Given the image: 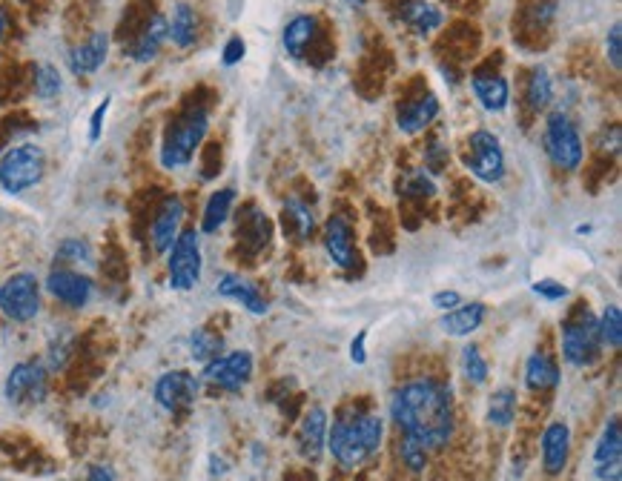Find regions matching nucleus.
Returning a JSON list of instances; mask_svg holds the SVG:
<instances>
[{
    "label": "nucleus",
    "instance_id": "1",
    "mask_svg": "<svg viewBox=\"0 0 622 481\" xmlns=\"http://www.w3.org/2000/svg\"><path fill=\"white\" fill-rule=\"evenodd\" d=\"M390 416L402 433V441L428 453L439 450L453 439L456 430L451 387L436 378H413L393 393Z\"/></svg>",
    "mask_w": 622,
    "mask_h": 481
},
{
    "label": "nucleus",
    "instance_id": "2",
    "mask_svg": "<svg viewBox=\"0 0 622 481\" xmlns=\"http://www.w3.org/2000/svg\"><path fill=\"white\" fill-rule=\"evenodd\" d=\"M385 421L367 410H347L327 427V447L342 467L365 464L382 444Z\"/></svg>",
    "mask_w": 622,
    "mask_h": 481
},
{
    "label": "nucleus",
    "instance_id": "3",
    "mask_svg": "<svg viewBox=\"0 0 622 481\" xmlns=\"http://www.w3.org/2000/svg\"><path fill=\"white\" fill-rule=\"evenodd\" d=\"M207 129H210V115H207L204 106H193L178 121H172L164 141H161V167H187L193 161L195 149L201 147V141L207 138Z\"/></svg>",
    "mask_w": 622,
    "mask_h": 481
},
{
    "label": "nucleus",
    "instance_id": "4",
    "mask_svg": "<svg viewBox=\"0 0 622 481\" xmlns=\"http://www.w3.org/2000/svg\"><path fill=\"white\" fill-rule=\"evenodd\" d=\"M545 152L551 164L562 172H577L582 164V138L568 112L554 109L545 121V135H542Z\"/></svg>",
    "mask_w": 622,
    "mask_h": 481
},
{
    "label": "nucleus",
    "instance_id": "5",
    "mask_svg": "<svg viewBox=\"0 0 622 481\" xmlns=\"http://www.w3.org/2000/svg\"><path fill=\"white\" fill-rule=\"evenodd\" d=\"M46 155L38 144H21L12 147L0 158V187L9 195H21L35 184H41Z\"/></svg>",
    "mask_w": 622,
    "mask_h": 481
},
{
    "label": "nucleus",
    "instance_id": "6",
    "mask_svg": "<svg viewBox=\"0 0 622 481\" xmlns=\"http://www.w3.org/2000/svg\"><path fill=\"white\" fill-rule=\"evenodd\" d=\"M602 338L600 327H597V318L580 310L577 315H571L565 324H562V358L571 364V367H588L600 358Z\"/></svg>",
    "mask_w": 622,
    "mask_h": 481
},
{
    "label": "nucleus",
    "instance_id": "7",
    "mask_svg": "<svg viewBox=\"0 0 622 481\" xmlns=\"http://www.w3.org/2000/svg\"><path fill=\"white\" fill-rule=\"evenodd\" d=\"M0 313L15 324H26L41 313V281L32 272H15L0 281Z\"/></svg>",
    "mask_w": 622,
    "mask_h": 481
},
{
    "label": "nucleus",
    "instance_id": "8",
    "mask_svg": "<svg viewBox=\"0 0 622 481\" xmlns=\"http://www.w3.org/2000/svg\"><path fill=\"white\" fill-rule=\"evenodd\" d=\"M201 264H204V258H201V235L195 230H184L170 247L167 272H170L172 290L190 293L195 284L201 281Z\"/></svg>",
    "mask_w": 622,
    "mask_h": 481
},
{
    "label": "nucleus",
    "instance_id": "9",
    "mask_svg": "<svg viewBox=\"0 0 622 481\" xmlns=\"http://www.w3.org/2000/svg\"><path fill=\"white\" fill-rule=\"evenodd\" d=\"M468 158L465 167L471 169L473 178L485 181V184H499L505 178V152L494 132L488 129H476L468 138Z\"/></svg>",
    "mask_w": 622,
    "mask_h": 481
},
{
    "label": "nucleus",
    "instance_id": "10",
    "mask_svg": "<svg viewBox=\"0 0 622 481\" xmlns=\"http://www.w3.org/2000/svg\"><path fill=\"white\" fill-rule=\"evenodd\" d=\"M6 401L15 407H32L41 404L46 393H49V378H46V367L38 361H21L12 367V373L6 378Z\"/></svg>",
    "mask_w": 622,
    "mask_h": 481
},
{
    "label": "nucleus",
    "instance_id": "11",
    "mask_svg": "<svg viewBox=\"0 0 622 481\" xmlns=\"http://www.w3.org/2000/svg\"><path fill=\"white\" fill-rule=\"evenodd\" d=\"M250 376H253V356L247 350L215 356L213 361L204 364V373H201L207 384H215L227 393H238L250 381Z\"/></svg>",
    "mask_w": 622,
    "mask_h": 481
},
{
    "label": "nucleus",
    "instance_id": "12",
    "mask_svg": "<svg viewBox=\"0 0 622 481\" xmlns=\"http://www.w3.org/2000/svg\"><path fill=\"white\" fill-rule=\"evenodd\" d=\"M198 378L187 370H170L155 381V390L152 396L155 401L167 410V413H181V410H190L198 398Z\"/></svg>",
    "mask_w": 622,
    "mask_h": 481
},
{
    "label": "nucleus",
    "instance_id": "13",
    "mask_svg": "<svg viewBox=\"0 0 622 481\" xmlns=\"http://www.w3.org/2000/svg\"><path fill=\"white\" fill-rule=\"evenodd\" d=\"M43 287L49 290V295H55L61 304L72 307V310H84L86 304L92 301V293H95V284H92L89 275L78 270H66V267H55L49 272Z\"/></svg>",
    "mask_w": 622,
    "mask_h": 481
},
{
    "label": "nucleus",
    "instance_id": "14",
    "mask_svg": "<svg viewBox=\"0 0 622 481\" xmlns=\"http://www.w3.org/2000/svg\"><path fill=\"white\" fill-rule=\"evenodd\" d=\"M594 470L600 481H622V427L617 419L605 424L594 447Z\"/></svg>",
    "mask_w": 622,
    "mask_h": 481
},
{
    "label": "nucleus",
    "instance_id": "15",
    "mask_svg": "<svg viewBox=\"0 0 622 481\" xmlns=\"http://www.w3.org/2000/svg\"><path fill=\"white\" fill-rule=\"evenodd\" d=\"M181 221H184V201L178 195H167L164 204L155 212V221H152V247H155V252H170L175 238L181 235Z\"/></svg>",
    "mask_w": 622,
    "mask_h": 481
},
{
    "label": "nucleus",
    "instance_id": "16",
    "mask_svg": "<svg viewBox=\"0 0 622 481\" xmlns=\"http://www.w3.org/2000/svg\"><path fill=\"white\" fill-rule=\"evenodd\" d=\"M571 456V430L565 421H551L542 433V467L548 476H559Z\"/></svg>",
    "mask_w": 622,
    "mask_h": 481
},
{
    "label": "nucleus",
    "instance_id": "17",
    "mask_svg": "<svg viewBox=\"0 0 622 481\" xmlns=\"http://www.w3.org/2000/svg\"><path fill=\"white\" fill-rule=\"evenodd\" d=\"M473 95L485 112H505L511 104V86L494 69H476L471 78Z\"/></svg>",
    "mask_w": 622,
    "mask_h": 481
},
{
    "label": "nucleus",
    "instance_id": "18",
    "mask_svg": "<svg viewBox=\"0 0 622 481\" xmlns=\"http://www.w3.org/2000/svg\"><path fill=\"white\" fill-rule=\"evenodd\" d=\"M109 55V35L107 32H95L89 35L84 43H78L75 49H69V72L84 78V75H95L104 63H107Z\"/></svg>",
    "mask_w": 622,
    "mask_h": 481
},
{
    "label": "nucleus",
    "instance_id": "19",
    "mask_svg": "<svg viewBox=\"0 0 622 481\" xmlns=\"http://www.w3.org/2000/svg\"><path fill=\"white\" fill-rule=\"evenodd\" d=\"M327 413L324 407H310L304 413V419L299 424V436H296V444H299V453L304 459L316 461L322 456L324 444H327Z\"/></svg>",
    "mask_w": 622,
    "mask_h": 481
},
{
    "label": "nucleus",
    "instance_id": "20",
    "mask_svg": "<svg viewBox=\"0 0 622 481\" xmlns=\"http://www.w3.org/2000/svg\"><path fill=\"white\" fill-rule=\"evenodd\" d=\"M324 250L330 261L342 270H350L356 264V247H353V230L344 218H330L324 227Z\"/></svg>",
    "mask_w": 622,
    "mask_h": 481
},
{
    "label": "nucleus",
    "instance_id": "21",
    "mask_svg": "<svg viewBox=\"0 0 622 481\" xmlns=\"http://www.w3.org/2000/svg\"><path fill=\"white\" fill-rule=\"evenodd\" d=\"M218 295L230 298V301H238L244 310H250L253 315L267 313V301L261 298L256 284H250L247 278H241L236 272H224L221 281H218Z\"/></svg>",
    "mask_w": 622,
    "mask_h": 481
},
{
    "label": "nucleus",
    "instance_id": "22",
    "mask_svg": "<svg viewBox=\"0 0 622 481\" xmlns=\"http://www.w3.org/2000/svg\"><path fill=\"white\" fill-rule=\"evenodd\" d=\"M170 41V26H167V18L164 15H152L147 29L135 38V43L129 46V58L138 63H150L161 46Z\"/></svg>",
    "mask_w": 622,
    "mask_h": 481
},
{
    "label": "nucleus",
    "instance_id": "23",
    "mask_svg": "<svg viewBox=\"0 0 622 481\" xmlns=\"http://www.w3.org/2000/svg\"><path fill=\"white\" fill-rule=\"evenodd\" d=\"M439 98L436 95H425V98H419V101H410L408 106H402L399 109V115H396V124L399 129L405 132V135H416V132H422L425 126H430L436 121V115H439Z\"/></svg>",
    "mask_w": 622,
    "mask_h": 481
},
{
    "label": "nucleus",
    "instance_id": "24",
    "mask_svg": "<svg viewBox=\"0 0 622 481\" xmlns=\"http://www.w3.org/2000/svg\"><path fill=\"white\" fill-rule=\"evenodd\" d=\"M485 313H488V307L482 304V301H473V304H459V307H453L451 313L442 318V330L448 335H456V338H462V335H471L476 333L479 327H482V321H485Z\"/></svg>",
    "mask_w": 622,
    "mask_h": 481
},
{
    "label": "nucleus",
    "instance_id": "25",
    "mask_svg": "<svg viewBox=\"0 0 622 481\" xmlns=\"http://www.w3.org/2000/svg\"><path fill=\"white\" fill-rule=\"evenodd\" d=\"M399 18L408 23L416 35H430L433 29H439V26L445 23L442 9L428 3V0H408V3L399 9Z\"/></svg>",
    "mask_w": 622,
    "mask_h": 481
},
{
    "label": "nucleus",
    "instance_id": "26",
    "mask_svg": "<svg viewBox=\"0 0 622 481\" xmlns=\"http://www.w3.org/2000/svg\"><path fill=\"white\" fill-rule=\"evenodd\" d=\"M233 204H236V189L233 187H224V189H218V192H213V195L207 198V204H204L201 232L213 235V232L221 230V227L227 224V218H230Z\"/></svg>",
    "mask_w": 622,
    "mask_h": 481
},
{
    "label": "nucleus",
    "instance_id": "27",
    "mask_svg": "<svg viewBox=\"0 0 622 481\" xmlns=\"http://www.w3.org/2000/svg\"><path fill=\"white\" fill-rule=\"evenodd\" d=\"M316 18L313 15H299V18H293V21L284 26V35H281V43H284V49H287V55L290 58H304V52H307V46L313 43L316 38Z\"/></svg>",
    "mask_w": 622,
    "mask_h": 481
},
{
    "label": "nucleus",
    "instance_id": "28",
    "mask_svg": "<svg viewBox=\"0 0 622 481\" xmlns=\"http://www.w3.org/2000/svg\"><path fill=\"white\" fill-rule=\"evenodd\" d=\"M170 26V41L178 46V49H190L195 41H198V15L190 3H175L172 9V18L167 21Z\"/></svg>",
    "mask_w": 622,
    "mask_h": 481
},
{
    "label": "nucleus",
    "instance_id": "29",
    "mask_svg": "<svg viewBox=\"0 0 622 481\" xmlns=\"http://www.w3.org/2000/svg\"><path fill=\"white\" fill-rule=\"evenodd\" d=\"M525 384L531 390H554L559 384L557 361L545 353H534L525 364Z\"/></svg>",
    "mask_w": 622,
    "mask_h": 481
},
{
    "label": "nucleus",
    "instance_id": "30",
    "mask_svg": "<svg viewBox=\"0 0 622 481\" xmlns=\"http://www.w3.org/2000/svg\"><path fill=\"white\" fill-rule=\"evenodd\" d=\"M525 101H528V106L534 112L545 109V106L554 101V81H551V75H548L545 66H534V72L528 78V86H525Z\"/></svg>",
    "mask_w": 622,
    "mask_h": 481
},
{
    "label": "nucleus",
    "instance_id": "31",
    "mask_svg": "<svg viewBox=\"0 0 622 481\" xmlns=\"http://www.w3.org/2000/svg\"><path fill=\"white\" fill-rule=\"evenodd\" d=\"M516 416V390L514 387H499L494 396L488 398V424L494 427H511Z\"/></svg>",
    "mask_w": 622,
    "mask_h": 481
},
{
    "label": "nucleus",
    "instance_id": "32",
    "mask_svg": "<svg viewBox=\"0 0 622 481\" xmlns=\"http://www.w3.org/2000/svg\"><path fill=\"white\" fill-rule=\"evenodd\" d=\"M284 230H290L299 241H304V238H310L313 230H316V218H313V212L307 210L301 201H290L284 207Z\"/></svg>",
    "mask_w": 622,
    "mask_h": 481
},
{
    "label": "nucleus",
    "instance_id": "33",
    "mask_svg": "<svg viewBox=\"0 0 622 481\" xmlns=\"http://www.w3.org/2000/svg\"><path fill=\"white\" fill-rule=\"evenodd\" d=\"M597 327H600L602 347L620 350L622 347V310L617 307V304L605 307V313L597 318Z\"/></svg>",
    "mask_w": 622,
    "mask_h": 481
},
{
    "label": "nucleus",
    "instance_id": "34",
    "mask_svg": "<svg viewBox=\"0 0 622 481\" xmlns=\"http://www.w3.org/2000/svg\"><path fill=\"white\" fill-rule=\"evenodd\" d=\"M221 347H224V338L210 333V330H204V327L190 335V353H193L195 361H201V364L213 361V358L221 353Z\"/></svg>",
    "mask_w": 622,
    "mask_h": 481
},
{
    "label": "nucleus",
    "instance_id": "35",
    "mask_svg": "<svg viewBox=\"0 0 622 481\" xmlns=\"http://www.w3.org/2000/svg\"><path fill=\"white\" fill-rule=\"evenodd\" d=\"M61 89H64V81H61L58 66H52V63H41V66L35 69V95L43 98V101H52V98H58V95H61Z\"/></svg>",
    "mask_w": 622,
    "mask_h": 481
},
{
    "label": "nucleus",
    "instance_id": "36",
    "mask_svg": "<svg viewBox=\"0 0 622 481\" xmlns=\"http://www.w3.org/2000/svg\"><path fill=\"white\" fill-rule=\"evenodd\" d=\"M462 373H465V378L473 381V384H485V381H488V361L482 358L476 344H468V347L462 350Z\"/></svg>",
    "mask_w": 622,
    "mask_h": 481
},
{
    "label": "nucleus",
    "instance_id": "37",
    "mask_svg": "<svg viewBox=\"0 0 622 481\" xmlns=\"http://www.w3.org/2000/svg\"><path fill=\"white\" fill-rule=\"evenodd\" d=\"M55 258L61 264H92L95 255H92V247L86 241H81V238H66Z\"/></svg>",
    "mask_w": 622,
    "mask_h": 481
},
{
    "label": "nucleus",
    "instance_id": "38",
    "mask_svg": "<svg viewBox=\"0 0 622 481\" xmlns=\"http://www.w3.org/2000/svg\"><path fill=\"white\" fill-rule=\"evenodd\" d=\"M402 189L408 195H413V198H430V195H436V184H433V178H430L428 172H410Z\"/></svg>",
    "mask_w": 622,
    "mask_h": 481
},
{
    "label": "nucleus",
    "instance_id": "39",
    "mask_svg": "<svg viewBox=\"0 0 622 481\" xmlns=\"http://www.w3.org/2000/svg\"><path fill=\"white\" fill-rule=\"evenodd\" d=\"M605 55H608V61L614 69H620L622 66V26L620 23H614L611 26V32H608V38H605Z\"/></svg>",
    "mask_w": 622,
    "mask_h": 481
},
{
    "label": "nucleus",
    "instance_id": "40",
    "mask_svg": "<svg viewBox=\"0 0 622 481\" xmlns=\"http://www.w3.org/2000/svg\"><path fill=\"white\" fill-rule=\"evenodd\" d=\"M402 459H405V464H408L413 473H422V470H425V464H428V450H422V447H416V444L402 441Z\"/></svg>",
    "mask_w": 622,
    "mask_h": 481
},
{
    "label": "nucleus",
    "instance_id": "41",
    "mask_svg": "<svg viewBox=\"0 0 622 481\" xmlns=\"http://www.w3.org/2000/svg\"><path fill=\"white\" fill-rule=\"evenodd\" d=\"M534 293L548 298V301H562V298H568V287L559 284V281H551V278H542L534 284Z\"/></svg>",
    "mask_w": 622,
    "mask_h": 481
},
{
    "label": "nucleus",
    "instance_id": "42",
    "mask_svg": "<svg viewBox=\"0 0 622 481\" xmlns=\"http://www.w3.org/2000/svg\"><path fill=\"white\" fill-rule=\"evenodd\" d=\"M109 98H104L98 109L92 112V118H89V141L95 144V141H101V132H104V121H107V112H109Z\"/></svg>",
    "mask_w": 622,
    "mask_h": 481
},
{
    "label": "nucleus",
    "instance_id": "43",
    "mask_svg": "<svg viewBox=\"0 0 622 481\" xmlns=\"http://www.w3.org/2000/svg\"><path fill=\"white\" fill-rule=\"evenodd\" d=\"M244 52H247V46H244V41H241L238 35H233L230 41L224 43L221 61H224V66H236V63H241V58H244Z\"/></svg>",
    "mask_w": 622,
    "mask_h": 481
},
{
    "label": "nucleus",
    "instance_id": "44",
    "mask_svg": "<svg viewBox=\"0 0 622 481\" xmlns=\"http://www.w3.org/2000/svg\"><path fill=\"white\" fill-rule=\"evenodd\" d=\"M350 358L353 364H365L367 361V330H359L353 344H350Z\"/></svg>",
    "mask_w": 622,
    "mask_h": 481
},
{
    "label": "nucleus",
    "instance_id": "45",
    "mask_svg": "<svg viewBox=\"0 0 622 481\" xmlns=\"http://www.w3.org/2000/svg\"><path fill=\"white\" fill-rule=\"evenodd\" d=\"M459 304H462V295L459 293H448V290H445V293H436L433 295V307H439V310H453V307H459Z\"/></svg>",
    "mask_w": 622,
    "mask_h": 481
},
{
    "label": "nucleus",
    "instance_id": "46",
    "mask_svg": "<svg viewBox=\"0 0 622 481\" xmlns=\"http://www.w3.org/2000/svg\"><path fill=\"white\" fill-rule=\"evenodd\" d=\"M86 481H115V470L109 464H95V467H89Z\"/></svg>",
    "mask_w": 622,
    "mask_h": 481
},
{
    "label": "nucleus",
    "instance_id": "47",
    "mask_svg": "<svg viewBox=\"0 0 622 481\" xmlns=\"http://www.w3.org/2000/svg\"><path fill=\"white\" fill-rule=\"evenodd\" d=\"M6 26H9V21H6V12L0 9V41H3V35H6Z\"/></svg>",
    "mask_w": 622,
    "mask_h": 481
},
{
    "label": "nucleus",
    "instance_id": "48",
    "mask_svg": "<svg viewBox=\"0 0 622 481\" xmlns=\"http://www.w3.org/2000/svg\"><path fill=\"white\" fill-rule=\"evenodd\" d=\"M347 3H350V6H365L367 0H347Z\"/></svg>",
    "mask_w": 622,
    "mask_h": 481
}]
</instances>
